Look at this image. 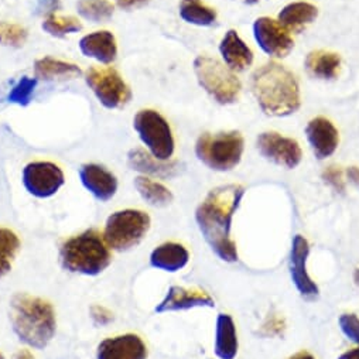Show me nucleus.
Instances as JSON below:
<instances>
[{
	"label": "nucleus",
	"mask_w": 359,
	"mask_h": 359,
	"mask_svg": "<svg viewBox=\"0 0 359 359\" xmlns=\"http://www.w3.org/2000/svg\"><path fill=\"white\" fill-rule=\"evenodd\" d=\"M252 93L260 109L271 116H289L302 105L296 75L275 61L259 67L250 79Z\"/></svg>",
	"instance_id": "2"
},
{
	"label": "nucleus",
	"mask_w": 359,
	"mask_h": 359,
	"mask_svg": "<svg viewBox=\"0 0 359 359\" xmlns=\"http://www.w3.org/2000/svg\"><path fill=\"white\" fill-rule=\"evenodd\" d=\"M89 314H91V318L97 325L104 327V325H108L114 321L112 311H109L107 307L100 306V304L91 306V309H89Z\"/></svg>",
	"instance_id": "35"
},
{
	"label": "nucleus",
	"mask_w": 359,
	"mask_h": 359,
	"mask_svg": "<svg viewBox=\"0 0 359 359\" xmlns=\"http://www.w3.org/2000/svg\"><path fill=\"white\" fill-rule=\"evenodd\" d=\"M323 180L337 193L342 194L345 191V183H344V178H342V172L338 167L331 165V167L325 168L324 172H323Z\"/></svg>",
	"instance_id": "34"
},
{
	"label": "nucleus",
	"mask_w": 359,
	"mask_h": 359,
	"mask_svg": "<svg viewBox=\"0 0 359 359\" xmlns=\"http://www.w3.org/2000/svg\"><path fill=\"white\" fill-rule=\"evenodd\" d=\"M27 30L20 25L0 22V44L9 47H22L27 40Z\"/></svg>",
	"instance_id": "32"
},
{
	"label": "nucleus",
	"mask_w": 359,
	"mask_h": 359,
	"mask_svg": "<svg viewBox=\"0 0 359 359\" xmlns=\"http://www.w3.org/2000/svg\"><path fill=\"white\" fill-rule=\"evenodd\" d=\"M256 146L266 160L285 168H296L303 158V151L297 140L276 132H264L259 135Z\"/></svg>",
	"instance_id": "11"
},
{
	"label": "nucleus",
	"mask_w": 359,
	"mask_h": 359,
	"mask_svg": "<svg viewBox=\"0 0 359 359\" xmlns=\"http://www.w3.org/2000/svg\"><path fill=\"white\" fill-rule=\"evenodd\" d=\"M79 178L85 190L101 203H108L118 191V178L104 165L83 164L79 168Z\"/></svg>",
	"instance_id": "16"
},
{
	"label": "nucleus",
	"mask_w": 359,
	"mask_h": 359,
	"mask_svg": "<svg viewBox=\"0 0 359 359\" xmlns=\"http://www.w3.org/2000/svg\"><path fill=\"white\" fill-rule=\"evenodd\" d=\"M289 359H316V358L310 352H307V351H300V352L294 353L293 356H290Z\"/></svg>",
	"instance_id": "41"
},
{
	"label": "nucleus",
	"mask_w": 359,
	"mask_h": 359,
	"mask_svg": "<svg viewBox=\"0 0 359 359\" xmlns=\"http://www.w3.org/2000/svg\"><path fill=\"white\" fill-rule=\"evenodd\" d=\"M198 83L205 93L221 105L233 104L241 94V81L233 71L221 61L200 55L194 61Z\"/></svg>",
	"instance_id": "7"
},
{
	"label": "nucleus",
	"mask_w": 359,
	"mask_h": 359,
	"mask_svg": "<svg viewBox=\"0 0 359 359\" xmlns=\"http://www.w3.org/2000/svg\"><path fill=\"white\" fill-rule=\"evenodd\" d=\"M150 266L157 271L167 273H177L189 264L190 252L178 242H164L153 249L150 253Z\"/></svg>",
	"instance_id": "19"
},
{
	"label": "nucleus",
	"mask_w": 359,
	"mask_h": 359,
	"mask_svg": "<svg viewBox=\"0 0 359 359\" xmlns=\"http://www.w3.org/2000/svg\"><path fill=\"white\" fill-rule=\"evenodd\" d=\"M26 191L36 198H50L64 186L65 177L60 165L51 161H33L23 168Z\"/></svg>",
	"instance_id": "10"
},
{
	"label": "nucleus",
	"mask_w": 359,
	"mask_h": 359,
	"mask_svg": "<svg viewBox=\"0 0 359 359\" xmlns=\"http://www.w3.org/2000/svg\"><path fill=\"white\" fill-rule=\"evenodd\" d=\"M43 30L48 33L53 37H65L67 34L78 33L82 30V25L78 19L75 18H64V16H57V15H50L47 19L43 22Z\"/></svg>",
	"instance_id": "30"
},
{
	"label": "nucleus",
	"mask_w": 359,
	"mask_h": 359,
	"mask_svg": "<svg viewBox=\"0 0 359 359\" xmlns=\"http://www.w3.org/2000/svg\"><path fill=\"white\" fill-rule=\"evenodd\" d=\"M341 57L331 51H313L306 58V68L309 74L318 79H334L339 74Z\"/></svg>",
	"instance_id": "25"
},
{
	"label": "nucleus",
	"mask_w": 359,
	"mask_h": 359,
	"mask_svg": "<svg viewBox=\"0 0 359 359\" xmlns=\"http://www.w3.org/2000/svg\"><path fill=\"white\" fill-rule=\"evenodd\" d=\"M79 50L85 57L94 58L101 64H111L118 55L116 39L107 30L83 36L79 41Z\"/></svg>",
	"instance_id": "20"
},
{
	"label": "nucleus",
	"mask_w": 359,
	"mask_h": 359,
	"mask_svg": "<svg viewBox=\"0 0 359 359\" xmlns=\"http://www.w3.org/2000/svg\"><path fill=\"white\" fill-rule=\"evenodd\" d=\"M306 135L310 147L318 160L331 157L339 143L337 128L332 125L331 121L321 116L309 122L306 128Z\"/></svg>",
	"instance_id": "17"
},
{
	"label": "nucleus",
	"mask_w": 359,
	"mask_h": 359,
	"mask_svg": "<svg viewBox=\"0 0 359 359\" xmlns=\"http://www.w3.org/2000/svg\"><path fill=\"white\" fill-rule=\"evenodd\" d=\"M338 327L342 335L359 346V317L353 313H344L338 318Z\"/></svg>",
	"instance_id": "33"
},
{
	"label": "nucleus",
	"mask_w": 359,
	"mask_h": 359,
	"mask_svg": "<svg viewBox=\"0 0 359 359\" xmlns=\"http://www.w3.org/2000/svg\"><path fill=\"white\" fill-rule=\"evenodd\" d=\"M39 11L46 15H54V12L60 8V0H39Z\"/></svg>",
	"instance_id": "36"
},
{
	"label": "nucleus",
	"mask_w": 359,
	"mask_h": 359,
	"mask_svg": "<svg viewBox=\"0 0 359 359\" xmlns=\"http://www.w3.org/2000/svg\"><path fill=\"white\" fill-rule=\"evenodd\" d=\"M149 351L137 334H121L98 344L97 359H147Z\"/></svg>",
	"instance_id": "15"
},
{
	"label": "nucleus",
	"mask_w": 359,
	"mask_h": 359,
	"mask_svg": "<svg viewBox=\"0 0 359 359\" xmlns=\"http://www.w3.org/2000/svg\"><path fill=\"white\" fill-rule=\"evenodd\" d=\"M245 149L239 132L204 133L196 143V154L201 163L214 171H231L242 160Z\"/></svg>",
	"instance_id": "5"
},
{
	"label": "nucleus",
	"mask_w": 359,
	"mask_h": 359,
	"mask_svg": "<svg viewBox=\"0 0 359 359\" xmlns=\"http://www.w3.org/2000/svg\"><path fill=\"white\" fill-rule=\"evenodd\" d=\"M20 245V238L15 231L0 226V279L12 271Z\"/></svg>",
	"instance_id": "28"
},
{
	"label": "nucleus",
	"mask_w": 359,
	"mask_h": 359,
	"mask_svg": "<svg viewBox=\"0 0 359 359\" xmlns=\"http://www.w3.org/2000/svg\"><path fill=\"white\" fill-rule=\"evenodd\" d=\"M34 74L37 79L43 81H64L79 76L82 71L75 64L57 60L53 57H44L36 61Z\"/></svg>",
	"instance_id": "24"
},
{
	"label": "nucleus",
	"mask_w": 359,
	"mask_h": 359,
	"mask_svg": "<svg viewBox=\"0 0 359 359\" xmlns=\"http://www.w3.org/2000/svg\"><path fill=\"white\" fill-rule=\"evenodd\" d=\"M0 359H4V353L2 352H0Z\"/></svg>",
	"instance_id": "44"
},
{
	"label": "nucleus",
	"mask_w": 359,
	"mask_h": 359,
	"mask_svg": "<svg viewBox=\"0 0 359 359\" xmlns=\"http://www.w3.org/2000/svg\"><path fill=\"white\" fill-rule=\"evenodd\" d=\"M353 282L359 287V267L355 269V272H353Z\"/></svg>",
	"instance_id": "42"
},
{
	"label": "nucleus",
	"mask_w": 359,
	"mask_h": 359,
	"mask_svg": "<svg viewBox=\"0 0 359 359\" xmlns=\"http://www.w3.org/2000/svg\"><path fill=\"white\" fill-rule=\"evenodd\" d=\"M76 12L81 18L89 22L104 23L114 16L115 6L109 0H79L76 4Z\"/></svg>",
	"instance_id": "29"
},
{
	"label": "nucleus",
	"mask_w": 359,
	"mask_h": 359,
	"mask_svg": "<svg viewBox=\"0 0 359 359\" xmlns=\"http://www.w3.org/2000/svg\"><path fill=\"white\" fill-rule=\"evenodd\" d=\"M310 255V243L303 235H296L292 241L289 255V272L292 283L299 294L306 300L318 297L320 290L317 283L311 279L307 271V259Z\"/></svg>",
	"instance_id": "12"
},
{
	"label": "nucleus",
	"mask_w": 359,
	"mask_h": 359,
	"mask_svg": "<svg viewBox=\"0 0 359 359\" xmlns=\"http://www.w3.org/2000/svg\"><path fill=\"white\" fill-rule=\"evenodd\" d=\"M12 359H36V358L29 349H20L13 355Z\"/></svg>",
	"instance_id": "40"
},
{
	"label": "nucleus",
	"mask_w": 359,
	"mask_h": 359,
	"mask_svg": "<svg viewBox=\"0 0 359 359\" xmlns=\"http://www.w3.org/2000/svg\"><path fill=\"white\" fill-rule=\"evenodd\" d=\"M259 0H245V4L246 5H255V4H257Z\"/></svg>",
	"instance_id": "43"
},
{
	"label": "nucleus",
	"mask_w": 359,
	"mask_h": 359,
	"mask_svg": "<svg viewBox=\"0 0 359 359\" xmlns=\"http://www.w3.org/2000/svg\"><path fill=\"white\" fill-rule=\"evenodd\" d=\"M9 317L16 337L30 348L44 349L55 335L54 307L41 297L16 293L11 300Z\"/></svg>",
	"instance_id": "3"
},
{
	"label": "nucleus",
	"mask_w": 359,
	"mask_h": 359,
	"mask_svg": "<svg viewBox=\"0 0 359 359\" xmlns=\"http://www.w3.org/2000/svg\"><path fill=\"white\" fill-rule=\"evenodd\" d=\"M135 187L140 197L151 207H167L172 203L171 191L158 182H154L150 177H136L135 178Z\"/></svg>",
	"instance_id": "26"
},
{
	"label": "nucleus",
	"mask_w": 359,
	"mask_h": 359,
	"mask_svg": "<svg viewBox=\"0 0 359 359\" xmlns=\"http://www.w3.org/2000/svg\"><path fill=\"white\" fill-rule=\"evenodd\" d=\"M180 16L190 25L212 26L217 20V12L203 4L201 0H182L180 4Z\"/></svg>",
	"instance_id": "27"
},
{
	"label": "nucleus",
	"mask_w": 359,
	"mask_h": 359,
	"mask_svg": "<svg viewBox=\"0 0 359 359\" xmlns=\"http://www.w3.org/2000/svg\"><path fill=\"white\" fill-rule=\"evenodd\" d=\"M243 196L245 189L239 184L219 186L208 193L196 211V222L204 241L225 263H235L239 259L231 231Z\"/></svg>",
	"instance_id": "1"
},
{
	"label": "nucleus",
	"mask_w": 359,
	"mask_h": 359,
	"mask_svg": "<svg viewBox=\"0 0 359 359\" xmlns=\"http://www.w3.org/2000/svg\"><path fill=\"white\" fill-rule=\"evenodd\" d=\"M239 341L236 324L232 316L221 313L215 321L214 353L218 359H235L238 356Z\"/></svg>",
	"instance_id": "21"
},
{
	"label": "nucleus",
	"mask_w": 359,
	"mask_h": 359,
	"mask_svg": "<svg viewBox=\"0 0 359 359\" xmlns=\"http://www.w3.org/2000/svg\"><path fill=\"white\" fill-rule=\"evenodd\" d=\"M253 36L257 46L273 58L287 57L294 46L290 33L271 18H260L255 22Z\"/></svg>",
	"instance_id": "13"
},
{
	"label": "nucleus",
	"mask_w": 359,
	"mask_h": 359,
	"mask_svg": "<svg viewBox=\"0 0 359 359\" xmlns=\"http://www.w3.org/2000/svg\"><path fill=\"white\" fill-rule=\"evenodd\" d=\"M133 128L149 153L157 160L168 161L175 150L174 136L168 122L153 109L137 112L133 119Z\"/></svg>",
	"instance_id": "8"
},
{
	"label": "nucleus",
	"mask_w": 359,
	"mask_h": 359,
	"mask_svg": "<svg viewBox=\"0 0 359 359\" xmlns=\"http://www.w3.org/2000/svg\"><path fill=\"white\" fill-rule=\"evenodd\" d=\"M338 359H359V346H356L353 349H349V351H345L344 353H341L338 356Z\"/></svg>",
	"instance_id": "39"
},
{
	"label": "nucleus",
	"mask_w": 359,
	"mask_h": 359,
	"mask_svg": "<svg viewBox=\"0 0 359 359\" xmlns=\"http://www.w3.org/2000/svg\"><path fill=\"white\" fill-rule=\"evenodd\" d=\"M86 85L107 109H119L129 104L132 91L122 75L112 67H91L85 72Z\"/></svg>",
	"instance_id": "9"
},
{
	"label": "nucleus",
	"mask_w": 359,
	"mask_h": 359,
	"mask_svg": "<svg viewBox=\"0 0 359 359\" xmlns=\"http://www.w3.org/2000/svg\"><path fill=\"white\" fill-rule=\"evenodd\" d=\"M37 85V78L23 76L13 88L8 95V101L11 104H16L20 107H27L32 101L33 93Z\"/></svg>",
	"instance_id": "31"
},
{
	"label": "nucleus",
	"mask_w": 359,
	"mask_h": 359,
	"mask_svg": "<svg viewBox=\"0 0 359 359\" xmlns=\"http://www.w3.org/2000/svg\"><path fill=\"white\" fill-rule=\"evenodd\" d=\"M128 163L132 170L156 178H172L183 168V164L177 160H157L143 149H132L128 154Z\"/></svg>",
	"instance_id": "18"
},
{
	"label": "nucleus",
	"mask_w": 359,
	"mask_h": 359,
	"mask_svg": "<svg viewBox=\"0 0 359 359\" xmlns=\"http://www.w3.org/2000/svg\"><path fill=\"white\" fill-rule=\"evenodd\" d=\"M149 0H116V4L122 9H135L146 5Z\"/></svg>",
	"instance_id": "37"
},
{
	"label": "nucleus",
	"mask_w": 359,
	"mask_h": 359,
	"mask_svg": "<svg viewBox=\"0 0 359 359\" xmlns=\"http://www.w3.org/2000/svg\"><path fill=\"white\" fill-rule=\"evenodd\" d=\"M214 299L204 290L187 289L182 286H171L164 299L156 306L154 311L157 314L186 311L193 309H214Z\"/></svg>",
	"instance_id": "14"
},
{
	"label": "nucleus",
	"mask_w": 359,
	"mask_h": 359,
	"mask_svg": "<svg viewBox=\"0 0 359 359\" xmlns=\"http://www.w3.org/2000/svg\"><path fill=\"white\" fill-rule=\"evenodd\" d=\"M318 16V11L314 5L307 2H294L282 9L279 13V23L293 33H302L309 25H311Z\"/></svg>",
	"instance_id": "23"
},
{
	"label": "nucleus",
	"mask_w": 359,
	"mask_h": 359,
	"mask_svg": "<svg viewBox=\"0 0 359 359\" xmlns=\"http://www.w3.org/2000/svg\"><path fill=\"white\" fill-rule=\"evenodd\" d=\"M219 53L226 67L232 71H245L253 62L252 50L245 44V41L239 37V34L235 30H229L224 36L219 44Z\"/></svg>",
	"instance_id": "22"
},
{
	"label": "nucleus",
	"mask_w": 359,
	"mask_h": 359,
	"mask_svg": "<svg viewBox=\"0 0 359 359\" xmlns=\"http://www.w3.org/2000/svg\"><path fill=\"white\" fill-rule=\"evenodd\" d=\"M60 262L65 271L83 276H98L112 262L111 248L97 229H86L62 242Z\"/></svg>",
	"instance_id": "4"
},
{
	"label": "nucleus",
	"mask_w": 359,
	"mask_h": 359,
	"mask_svg": "<svg viewBox=\"0 0 359 359\" xmlns=\"http://www.w3.org/2000/svg\"><path fill=\"white\" fill-rule=\"evenodd\" d=\"M346 177L355 187L359 189V168L358 167H349L346 170Z\"/></svg>",
	"instance_id": "38"
},
{
	"label": "nucleus",
	"mask_w": 359,
	"mask_h": 359,
	"mask_svg": "<svg viewBox=\"0 0 359 359\" xmlns=\"http://www.w3.org/2000/svg\"><path fill=\"white\" fill-rule=\"evenodd\" d=\"M151 219L140 210H121L111 214L105 222L104 239L116 252H126L136 248L147 235Z\"/></svg>",
	"instance_id": "6"
}]
</instances>
